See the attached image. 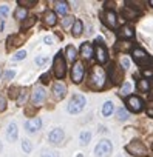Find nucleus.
Masks as SVG:
<instances>
[{
    "label": "nucleus",
    "mask_w": 153,
    "mask_h": 157,
    "mask_svg": "<svg viewBox=\"0 0 153 157\" xmlns=\"http://www.w3.org/2000/svg\"><path fill=\"white\" fill-rule=\"evenodd\" d=\"M131 90H133V85H131V82H125V83L122 85V88H121L119 94L125 97V96H128V94L131 93Z\"/></svg>",
    "instance_id": "393cba45"
},
{
    "label": "nucleus",
    "mask_w": 153,
    "mask_h": 157,
    "mask_svg": "<svg viewBox=\"0 0 153 157\" xmlns=\"http://www.w3.org/2000/svg\"><path fill=\"white\" fill-rule=\"evenodd\" d=\"M53 71H54V75L57 78H62L66 72V62L63 59V56L60 52H57V56L54 57V62H53Z\"/></svg>",
    "instance_id": "7ed1b4c3"
},
{
    "label": "nucleus",
    "mask_w": 153,
    "mask_h": 157,
    "mask_svg": "<svg viewBox=\"0 0 153 157\" xmlns=\"http://www.w3.org/2000/svg\"><path fill=\"white\" fill-rule=\"evenodd\" d=\"M85 75V68H84V63L82 62H74L73 68H71V78L74 83H81L82 78Z\"/></svg>",
    "instance_id": "423d86ee"
},
{
    "label": "nucleus",
    "mask_w": 153,
    "mask_h": 157,
    "mask_svg": "<svg viewBox=\"0 0 153 157\" xmlns=\"http://www.w3.org/2000/svg\"><path fill=\"white\" fill-rule=\"evenodd\" d=\"M151 85H153V82H151Z\"/></svg>",
    "instance_id": "3c124183"
},
{
    "label": "nucleus",
    "mask_w": 153,
    "mask_h": 157,
    "mask_svg": "<svg viewBox=\"0 0 153 157\" xmlns=\"http://www.w3.org/2000/svg\"><path fill=\"white\" fill-rule=\"evenodd\" d=\"M144 75H145V77H148V75H151V71H144Z\"/></svg>",
    "instance_id": "49530a36"
},
{
    "label": "nucleus",
    "mask_w": 153,
    "mask_h": 157,
    "mask_svg": "<svg viewBox=\"0 0 153 157\" xmlns=\"http://www.w3.org/2000/svg\"><path fill=\"white\" fill-rule=\"evenodd\" d=\"M14 17L17 20H25L26 19V10L25 8H17L16 13H14Z\"/></svg>",
    "instance_id": "c85d7f7f"
},
{
    "label": "nucleus",
    "mask_w": 153,
    "mask_h": 157,
    "mask_svg": "<svg viewBox=\"0 0 153 157\" xmlns=\"http://www.w3.org/2000/svg\"><path fill=\"white\" fill-rule=\"evenodd\" d=\"M34 23H36V17H26V19L23 20V23H22V29H28V28H31Z\"/></svg>",
    "instance_id": "c756f323"
},
{
    "label": "nucleus",
    "mask_w": 153,
    "mask_h": 157,
    "mask_svg": "<svg viewBox=\"0 0 153 157\" xmlns=\"http://www.w3.org/2000/svg\"><path fill=\"white\" fill-rule=\"evenodd\" d=\"M148 5H150V6H153V0H150V2H148Z\"/></svg>",
    "instance_id": "de8ad7c7"
},
{
    "label": "nucleus",
    "mask_w": 153,
    "mask_h": 157,
    "mask_svg": "<svg viewBox=\"0 0 153 157\" xmlns=\"http://www.w3.org/2000/svg\"><path fill=\"white\" fill-rule=\"evenodd\" d=\"M45 99H46V93H45V90H43L42 86H37V88H34V91H33V96H31V100H33V103H34V105H42V103L45 102Z\"/></svg>",
    "instance_id": "9d476101"
},
{
    "label": "nucleus",
    "mask_w": 153,
    "mask_h": 157,
    "mask_svg": "<svg viewBox=\"0 0 153 157\" xmlns=\"http://www.w3.org/2000/svg\"><path fill=\"white\" fill-rule=\"evenodd\" d=\"M73 23H74V17H71V16H65V19L62 20L63 28H68V26H71Z\"/></svg>",
    "instance_id": "473e14b6"
},
{
    "label": "nucleus",
    "mask_w": 153,
    "mask_h": 157,
    "mask_svg": "<svg viewBox=\"0 0 153 157\" xmlns=\"http://www.w3.org/2000/svg\"><path fill=\"white\" fill-rule=\"evenodd\" d=\"M79 140H81V145H88V142L91 140V132L90 131H82L81 136H79Z\"/></svg>",
    "instance_id": "a878e982"
},
{
    "label": "nucleus",
    "mask_w": 153,
    "mask_h": 157,
    "mask_svg": "<svg viewBox=\"0 0 153 157\" xmlns=\"http://www.w3.org/2000/svg\"><path fill=\"white\" fill-rule=\"evenodd\" d=\"M20 6H26V8H31V6H34L36 5V0H19L17 2Z\"/></svg>",
    "instance_id": "2f4dec72"
},
{
    "label": "nucleus",
    "mask_w": 153,
    "mask_h": 157,
    "mask_svg": "<svg viewBox=\"0 0 153 157\" xmlns=\"http://www.w3.org/2000/svg\"><path fill=\"white\" fill-rule=\"evenodd\" d=\"M0 151H2V142H0Z\"/></svg>",
    "instance_id": "09e8293b"
},
{
    "label": "nucleus",
    "mask_w": 153,
    "mask_h": 157,
    "mask_svg": "<svg viewBox=\"0 0 153 157\" xmlns=\"http://www.w3.org/2000/svg\"><path fill=\"white\" fill-rule=\"evenodd\" d=\"M98 45L95 46V54H96V59H98V62L99 63H105L107 60H108V52H107V48L104 46V45H101L99 42H96Z\"/></svg>",
    "instance_id": "1a4fd4ad"
},
{
    "label": "nucleus",
    "mask_w": 153,
    "mask_h": 157,
    "mask_svg": "<svg viewBox=\"0 0 153 157\" xmlns=\"http://www.w3.org/2000/svg\"><path fill=\"white\" fill-rule=\"evenodd\" d=\"M147 114H148V116H153V105L147 108Z\"/></svg>",
    "instance_id": "a18cd8bd"
},
{
    "label": "nucleus",
    "mask_w": 153,
    "mask_h": 157,
    "mask_svg": "<svg viewBox=\"0 0 153 157\" xmlns=\"http://www.w3.org/2000/svg\"><path fill=\"white\" fill-rule=\"evenodd\" d=\"M78 157H84V155H82V154H78Z\"/></svg>",
    "instance_id": "8fccbe9b"
},
{
    "label": "nucleus",
    "mask_w": 153,
    "mask_h": 157,
    "mask_svg": "<svg viewBox=\"0 0 153 157\" xmlns=\"http://www.w3.org/2000/svg\"><path fill=\"white\" fill-rule=\"evenodd\" d=\"M133 36H135V33H133V29L130 26H122L118 31V37L119 39H131Z\"/></svg>",
    "instance_id": "a211bd4d"
},
{
    "label": "nucleus",
    "mask_w": 153,
    "mask_h": 157,
    "mask_svg": "<svg viewBox=\"0 0 153 157\" xmlns=\"http://www.w3.org/2000/svg\"><path fill=\"white\" fill-rule=\"evenodd\" d=\"M43 42H45L46 45H51V43H53V37H51V36H46V37L43 39Z\"/></svg>",
    "instance_id": "c03bdc74"
},
{
    "label": "nucleus",
    "mask_w": 153,
    "mask_h": 157,
    "mask_svg": "<svg viewBox=\"0 0 153 157\" xmlns=\"http://www.w3.org/2000/svg\"><path fill=\"white\" fill-rule=\"evenodd\" d=\"M48 78H50V75H48V74H43V75L40 77V80H42V83H48Z\"/></svg>",
    "instance_id": "37998d69"
},
{
    "label": "nucleus",
    "mask_w": 153,
    "mask_h": 157,
    "mask_svg": "<svg viewBox=\"0 0 153 157\" xmlns=\"http://www.w3.org/2000/svg\"><path fill=\"white\" fill-rule=\"evenodd\" d=\"M121 63H122V69H128V68H130V60H128V57H122V59H121Z\"/></svg>",
    "instance_id": "4c0bfd02"
},
{
    "label": "nucleus",
    "mask_w": 153,
    "mask_h": 157,
    "mask_svg": "<svg viewBox=\"0 0 153 157\" xmlns=\"http://www.w3.org/2000/svg\"><path fill=\"white\" fill-rule=\"evenodd\" d=\"M65 54H66V59L68 60H71V62H74L76 60V57H78V51H76V48L74 46H66V49H65Z\"/></svg>",
    "instance_id": "412c9836"
},
{
    "label": "nucleus",
    "mask_w": 153,
    "mask_h": 157,
    "mask_svg": "<svg viewBox=\"0 0 153 157\" xmlns=\"http://www.w3.org/2000/svg\"><path fill=\"white\" fill-rule=\"evenodd\" d=\"M105 80H107V74H105L104 68L93 66V69L90 72V86L95 90H102L105 86Z\"/></svg>",
    "instance_id": "f257e3e1"
},
{
    "label": "nucleus",
    "mask_w": 153,
    "mask_h": 157,
    "mask_svg": "<svg viewBox=\"0 0 153 157\" xmlns=\"http://www.w3.org/2000/svg\"><path fill=\"white\" fill-rule=\"evenodd\" d=\"M54 8H56V13H57V14H60V16H66L70 6H68L66 2H56V3H54Z\"/></svg>",
    "instance_id": "aec40b11"
},
{
    "label": "nucleus",
    "mask_w": 153,
    "mask_h": 157,
    "mask_svg": "<svg viewBox=\"0 0 153 157\" xmlns=\"http://www.w3.org/2000/svg\"><path fill=\"white\" fill-rule=\"evenodd\" d=\"M125 149H127L131 155H136V157H142V155L147 154V148H145V145H144L142 142H139V140H133V142H130V143L125 146Z\"/></svg>",
    "instance_id": "20e7f679"
},
{
    "label": "nucleus",
    "mask_w": 153,
    "mask_h": 157,
    "mask_svg": "<svg viewBox=\"0 0 153 157\" xmlns=\"http://www.w3.org/2000/svg\"><path fill=\"white\" fill-rule=\"evenodd\" d=\"M36 63L37 65H45L46 63V57H37L36 59Z\"/></svg>",
    "instance_id": "79ce46f5"
},
{
    "label": "nucleus",
    "mask_w": 153,
    "mask_h": 157,
    "mask_svg": "<svg viewBox=\"0 0 153 157\" xmlns=\"http://www.w3.org/2000/svg\"><path fill=\"white\" fill-rule=\"evenodd\" d=\"M82 31H84V23H82L81 20H74L73 28H71L73 36H74V37H79V36L82 34Z\"/></svg>",
    "instance_id": "6ab92c4d"
},
{
    "label": "nucleus",
    "mask_w": 153,
    "mask_h": 157,
    "mask_svg": "<svg viewBox=\"0 0 153 157\" xmlns=\"http://www.w3.org/2000/svg\"><path fill=\"white\" fill-rule=\"evenodd\" d=\"M111 80H113L115 85H118V83H121L124 80V71H122V68L115 66V65L111 66Z\"/></svg>",
    "instance_id": "ddd939ff"
},
{
    "label": "nucleus",
    "mask_w": 153,
    "mask_h": 157,
    "mask_svg": "<svg viewBox=\"0 0 153 157\" xmlns=\"http://www.w3.org/2000/svg\"><path fill=\"white\" fill-rule=\"evenodd\" d=\"M111 151H113L111 142L107 140V139L101 140V142L96 145V148H95V154H96V157H110Z\"/></svg>",
    "instance_id": "39448f33"
},
{
    "label": "nucleus",
    "mask_w": 153,
    "mask_h": 157,
    "mask_svg": "<svg viewBox=\"0 0 153 157\" xmlns=\"http://www.w3.org/2000/svg\"><path fill=\"white\" fill-rule=\"evenodd\" d=\"M22 149H23L26 154H30V152H31V149H33V143H31L30 140H26V139H25V140L22 142Z\"/></svg>",
    "instance_id": "7c9ffc66"
},
{
    "label": "nucleus",
    "mask_w": 153,
    "mask_h": 157,
    "mask_svg": "<svg viewBox=\"0 0 153 157\" xmlns=\"http://www.w3.org/2000/svg\"><path fill=\"white\" fill-rule=\"evenodd\" d=\"M25 97H26V90H22V91H20V96H19V99H17V102L22 105V103L25 102Z\"/></svg>",
    "instance_id": "a19ab883"
},
{
    "label": "nucleus",
    "mask_w": 153,
    "mask_h": 157,
    "mask_svg": "<svg viewBox=\"0 0 153 157\" xmlns=\"http://www.w3.org/2000/svg\"><path fill=\"white\" fill-rule=\"evenodd\" d=\"M131 56L135 57V60H136V63H138L139 66H147V65L151 63V60L148 59L147 52H145L144 49H141V48H135L133 52H131Z\"/></svg>",
    "instance_id": "0eeeda50"
},
{
    "label": "nucleus",
    "mask_w": 153,
    "mask_h": 157,
    "mask_svg": "<svg viewBox=\"0 0 153 157\" xmlns=\"http://www.w3.org/2000/svg\"><path fill=\"white\" fill-rule=\"evenodd\" d=\"M56 22H57L56 14H54L53 11H46V13H45V23L50 25V26H53V25H56Z\"/></svg>",
    "instance_id": "4be33fe9"
},
{
    "label": "nucleus",
    "mask_w": 153,
    "mask_h": 157,
    "mask_svg": "<svg viewBox=\"0 0 153 157\" xmlns=\"http://www.w3.org/2000/svg\"><path fill=\"white\" fill-rule=\"evenodd\" d=\"M63 129H60V128H56V129H53L51 132H50V136H48V140L51 142V143H60L62 140H63Z\"/></svg>",
    "instance_id": "4468645a"
},
{
    "label": "nucleus",
    "mask_w": 153,
    "mask_h": 157,
    "mask_svg": "<svg viewBox=\"0 0 153 157\" xmlns=\"http://www.w3.org/2000/svg\"><path fill=\"white\" fill-rule=\"evenodd\" d=\"M122 16H124L125 19H136V17H138V11H133L130 6H127V8L122 10Z\"/></svg>",
    "instance_id": "5701e85b"
},
{
    "label": "nucleus",
    "mask_w": 153,
    "mask_h": 157,
    "mask_svg": "<svg viewBox=\"0 0 153 157\" xmlns=\"http://www.w3.org/2000/svg\"><path fill=\"white\" fill-rule=\"evenodd\" d=\"M138 88H139L141 91H144V93H147V91L150 90V83H148L147 78H141V80L138 82Z\"/></svg>",
    "instance_id": "cd10ccee"
},
{
    "label": "nucleus",
    "mask_w": 153,
    "mask_h": 157,
    "mask_svg": "<svg viewBox=\"0 0 153 157\" xmlns=\"http://www.w3.org/2000/svg\"><path fill=\"white\" fill-rule=\"evenodd\" d=\"M113 109H115V106H113V103L108 100V102H105L104 106H102V114H104L105 117H108V116H111Z\"/></svg>",
    "instance_id": "b1692460"
},
{
    "label": "nucleus",
    "mask_w": 153,
    "mask_h": 157,
    "mask_svg": "<svg viewBox=\"0 0 153 157\" xmlns=\"http://www.w3.org/2000/svg\"><path fill=\"white\" fill-rule=\"evenodd\" d=\"M16 75V71H13V69H8L6 72H5V80H11V78Z\"/></svg>",
    "instance_id": "ea45409f"
},
{
    "label": "nucleus",
    "mask_w": 153,
    "mask_h": 157,
    "mask_svg": "<svg viewBox=\"0 0 153 157\" xmlns=\"http://www.w3.org/2000/svg\"><path fill=\"white\" fill-rule=\"evenodd\" d=\"M151 148H153V146H151Z\"/></svg>",
    "instance_id": "603ef678"
},
{
    "label": "nucleus",
    "mask_w": 153,
    "mask_h": 157,
    "mask_svg": "<svg viewBox=\"0 0 153 157\" xmlns=\"http://www.w3.org/2000/svg\"><path fill=\"white\" fill-rule=\"evenodd\" d=\"M116 119L121 120V122H124V120L128 119V113L124 108H119V109H116Z\"/></svg>",
    "instance_id": "bb28decb"
},
{
    "label": "nucleus",
    "mask_w": 153,
    "mask_h": 157,
    "mask_svg": "<svg viewBox=\"0 0 153 157\" xmlns=\"http://www.w3.org/2000/svg\"><path fill=\"white\" fill-rule=\"evenodd\" d=\"M40 126H42V120H40L39 117L30 119V120H26V123H25V129H26L30 134L37 132V131L40 129Z\"/></svg>",
    "instance_id": "9b49d317"
},
{
    "label": "nucleus",
    "mask_w": 153,
    "mask_h": 157,
    "mask_svg": "<svg viewBox=\"0 0 153 157\" xmlns=\"http://www.w3.org/2000/svg\"><path fill=\"white\" fill-rule=\"evenodd\" d=\"M81 54H82V57H84V59L90 60V59L93 57V54H95L93 46H91L90 43H82V46H81Z\"/></svg>",
    "instance_id": "f3484780"
},
{
    "label": "nucleus",
    "mask_w": 153,
    "mask_h": 157,
    "mask_svg": "<svg viewBox=\"0 0 153 157\" xmlns=\"http://www.w3.org/2000/svg\"><path fill=\"white\" fill-rule=\"evenodd\" d=\"M65 94H66V86L62 82H57V83L53 85V96H54V99L62 100L65 97Z\"/></svg>",
    "instance_id": "f8f14e48"
},
{
    "label": "nucleus",
    "mask_w": 153,
    "mask_h": 157,
    "mask_svg": "<svg viewBox=\"0 0 153 157\" xmlns=\"http://www.w3.org/2000/svg\"><path fill=\"white\" fill-rule=\"evenodd\" d=\"M102 17H104V22L108 28H116V14L113 11H110V10L105 11Z\"/></svg>",
    "instance_id": "dca6fc26"
},
{
    "label": "nucleus",
    "mask_w": 153,
    "mask_h": 157,
    "mask_svg": "<svg viewBox=\"0 0 153 157\" xmlns=\"http://www.w3.org/2000/svg\"><path fill=\"white\" fill-rule=\"evenodd\" d=\"M17 137H19V129H17V125H16L14 122H11V123L8 125L6 139H8L10 142H16V140H17Z\"/></svg>",
    "instance_id": "2eb2a0df"
},
{
    "label": "nucleus",
    "mask_w": 153,
    "mask_h": 157,
    "mask_svg": "<svg viewBox=\"0 0 153 157\" xmlns=\"http://www.w3.org/2000/svg\"><path fill=\"white\" fill-rule=\"evenodd\" d=\"M42 157H59V154L56 151H51V149H43L42 151Z\"/></svg>",
    "instance_id": "c9c22d12"
},
{
    "label": "nucleus",
    "mask_w": 153,
    "mask_h": 157,
    "mask_svg": "<svg viewBox=\"0 0 153 157\" xmlns=\"http://www.w3.org/2000/svg\"><path fill=\"white\" fill-rule=\"evenodd\" d=\"M25 57H26V51H19V52H16V54L13 56V60L17 62V60H23Z\"/></svg>",
    "instance_id": "f704fd0d"
},
{
    "label": "nucleus",
    "mask_w": 153,
    "mask_h": 157,
    "mask_svg": "<svg viewBox=\"0 0 153 157\" xmlns=\"http://www.w3.org/2000/svg\"><path fill=\"white\" fill-rule=\"evenodd\" d=\"M130 46H131V43H128V42H121V43L116 45V49H130Z\"/></svg>",
    "instance_id": "e433bc0d"
},
{
    "label": "nucleus",
    "mask_w": 153,
    "mask_h": 157,
    "mask_svg": "<svg viewBox=\"0 0 153 157\" xmlns=\"http://www.w3.org/2000/svg\"><path fill=\"white\" fill-rule=\"evenodd\" d=\"M6 109V100L3 96H0V113H3Z\"/></svg>",
    "instance_id": "58836bf2"
},
{
    "label": "nucleus",
    "mask_w": 153,
    "mask_h": 157,
    "mask_svg": "<svg viewBox=\"0 0 153 157\" xmlns=\"http://www.w3.org/2000/svg\"><path fill=\"white\" fill-rule=\"evenodd\" d=\"M85 103H87V100H85V97H84L82 94L73 96V99H71L70 103H68V113H70V114H79V113L84 109Z\"/></svg>",
    "instance_id": "f03ea898"
},
{
    "label": "nucleus",
    "mask_w": 153,
    "mask_h": 157,
    "mask_svg": "<svg viewBox=\"0 0 153 157\" xmlns=\"http://www.w3.org/2000/svg\"><path fill=\"white\" fill-rule=\"evenodd\" d=\"M8 13H10V8H8L6 5H2V6H0V20H3V19L8 16Z\"/></svg>",
    "instance_id": "72a5a7b5"
},
{
    "label": "nucleus",
    "mask_w": 153,
    "mask_h": 157,
    "mask_svg": "<svg viewBox=\"0 0 153 157\" xmlns=\"http://www.w3.org/2000/svg\"><path fill=\"white\" fill-rule=\"evenodd\" d=\"M127 106H128L130 111H133V113H139V111L144 108V102H142L138 96H130V97L127 99Z\"/></svg>",
    "instance_id": "6e6552de"
}]
</instances>
